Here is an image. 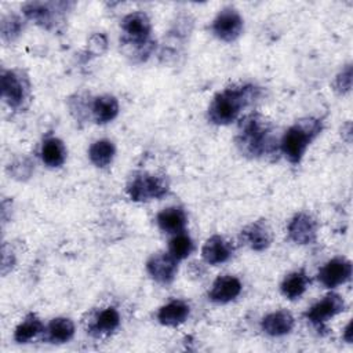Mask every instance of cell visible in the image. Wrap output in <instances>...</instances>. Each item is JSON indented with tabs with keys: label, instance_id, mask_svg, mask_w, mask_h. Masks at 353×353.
Segmentation results:
<instances>
[{
	"label": "cell",
	"instance_id": "obj_15",
	"mask_svg": "<svg viewBox=\"0 0 353 353\" xmlns=\"http://www.w3.org/2000/svg\"><path fill=\"white\" fill-rule=\"evenodd\" d=\"M294 317L287 310H276L262 319L261 327L270 336H283L294 328Z\"/></svg>",
	"mask_w": 353,
	"mask_h": 353
},
{
	"label": "cell",
	"instance_id": "obj_5",
	"mask_svg": "<svg viewBox=\"0 0 353 353\" xmlns=\"http://www.w3.org/2000/svg\"><path fill=\"white\" fill-rule=\"evenodd\" d=\"M121 30L124 33L123 41L135 46L139 55H148L150 52L152 43L149 37L152 32V23L143 11H134L127 14L121 21Z\"/></svg>",
	"mask_w": 353,
	"mask_h": 353
},
{
	"label": "cell",
	"instance_id": "obj_9",
	"mask_svg": "<svg viewBox=\"0 0 353 353\" xmlns=\"http://www.w3.org/2000/svg\"><path fill=\"white\" fill-rule=\"evenodd\" d=\"M352 276V262L345 256H336L325 262L319 270L317 279L325 288H335L346 283Z\"/></svg>",
	"mask_w": 353,
	"mask_h": 353
},
{
	"label": "cell",
	"instance_id": "obj_19",
	"mask_svg": "<svg viewBox=\"0 0 353 353\" xmlns=\"http://www.w3.org/2000/svg\"><path fill=\"white\" fill-rule=\"evenodd\" d=\"M40 154L43 163L47 167H61L66 160V148L59 138L50 137L43 141Z\"/></svg>",
	"mask_w": 353,
	"mask_h": 353
},
{
	"label": "cell",
	"instance_id": "obj_14",
	"mask_svg": "<svg viewBox=\"0 0 353 353\" xmlns=\"http://www.w3.org/2000/svg\"><path fill=\"white\" fill-rule=\"evenodd\" d=\"M241 292V283L234 276H219L212 283V287L208 292L210 301L215 303H228L236 299Z\"/></svg>",
	"mask_w": 353,
	"mask_h": 353
},
{
	"label": "cell",
	"instance_id": "obj_18",
	"mask_svg": "<svg viewBox=\"0 0 353 353\" xmlns=\"http://www.w3.org/2000/svg\"><path fill=\"white\" fill-rule=\"evenodd\" d=\"M156 221L163 232L176 234L185 229L188 218L181 207H168L157 214Z\"/></svg>",
	"mask_w": 353,
	"mask_h": 353
},
{
	"label": "cell",
	"instance_id": "obj_13",
	"mask_svg": "<svg viewBox=\"0 0 353 353\" xmlns=\"http://www.w3.org/2000/svg\"><path fill=\"white\" fill-rule=\"evenodd\" d=\"M233 254V245L223 236L214 234L204 243L201 256L208 265H219L226 262Z\"/></svg>",
	"mask_w": 353,
	"mask_h": 353
},
{
	"label": "cell",
	"instance_id": "obj_28",
	"mask_svg": "<svg viewBox=\"0 0 353 353\" xmlns=\"http://www.w3.org/2000/svg\"><path fill=\"white\" fill-rule=\"evenodd\" d=\"M335 90L339 94H346L352 88V65H346L336 76L335 83H334Z\"/></svg>",
	"mask_w": 353,
	"mask_h": 353
},
{
	"label": "cell",
	"instance_id": "obj_23",
	"mask_svg": "<svg viewBox=\"0 0 353 353\" xmlns=\"http://www.w3.org/2000/svg\"><path fill=\"white\" fill-rule=\"evenodd\" d=\"M47 339L52 343H63L72 339L74 335V324L70 319L57 317L47 325Z\"/></svg>",
	"mask_w": 353,
	"mask_h": 353
},
{
	"label": "cell",
	"instance_id": "obj_6",
	"mask_svg": "<svg viewBox=\"0 0 353 353\" xmlns=\"http://www.w3.org/2000/svg\"><path fill=\"white\" fill-rule=\"evenodd\" d=\"M30 84L21 70L10 69L1 73V95L12 109H19L28 101Z\"/></svg>",
	"mask_w": 353,
	"mask_h": 353
},
{
	"label": "cell",
	"instance_id": "obj_4",
	"mask_svg": "<svg viewBox=\"0 0 353 353\" xmlns=\"http://www.w3.org/2000/svg\"><path fill=\"white\" fill-rule=\"evenodd\" d=\"M125 190L132 201H149L164 197L170 190V181L164 175L138 172L131 176Z\"/></svg>",
	"mask_w": 353,
	"mask_h": 353
},
{
	"label": "cell",
	"instance_id": "obj_16",
	"mask_svg": "<svg viewBox=\"0 0 353 353\" xmlns=\"http://www.w3.org/2000/svg\"><path fill=\"white\" fill-rule=\"evenodd\" d=\"M57 7H59V3L30 1L22 7V11L29 19H32L37 25H41L43 28L48 29L51 25L55 23L54 17L61 12L57 10Z\"/></svg>",
	"mask_w": 353,
	"mask_h": 353
},
{
	"label": "cell",
	"instance_id": "obj_8",
	"mask_svg": "<svg viewBox=\"0 0 353 353\" xmlns=\"http://www.w3.org/2000/svg\"><path fill=\"white\" fill-rule=\"evenodd\" d=\"M345 310V301L338 294H327L321 301L316 302L307 312L306 319L317 328H321L325 321Z\"/></svg>",
	"mask_w": 353,
	"mask_h": 353
},
{
	"label": "cell",
	"instance_id": "obj_12",
	"mask_svg": "<svg viewBox=\"0 0 353 353\" xmlns=\"http://www.w3.org/2000/svg\"><path fill=\"white\" fill-rule=\"evenodd\" d=\"M241 241L254 251H263L272 243V230L263 219L247 225L241 230Z\"/></svg>",
	"mask_w": 353,
	"mask_h": 353
},
{
	"label": "cell",
	"instance_id": "obj_10",
	"mask_svg": "<svg viewBox=\"0 0 353 353\" xmlns=\"http://www.w3.org/2000/svg\"><path fill=\"white\" fill-rule=\"evenodd\" d=\"M146 270L154 281L168 284L176 274L178 261L170 252H157L148 259Z\"/></svg>",
	"mask_w": 353,
	"mask_h": 353
},
{
	"label": "cell",
	"instance_id": "obj_17",
	"mask_svg": "<svg viewBox=\"0 0 353 353\" xmlns=\"http://www.w3.org/2000/svg\"><path fill=\"white\" fill-rule=\"evenodd\" d=\"M190 307L183 301H171L163 305L157 312V320L167 327H176L188 319Z\"/></svg>",
	"mask_w": 353,
	"mask_h": 353
},
{
	"label": "cell",
	"instance_id": "obj_21",
	"mask_svg": "<svg viewBox=\"0 0 353 353\" xmlns=\"http://www.w3.org/2000/svg\"><path fill=\"white\" fill-rule=\"evenodd\" d=\"M120 324V314L116 307L110 306L98 313L94 324L90 328V332L94 336H102L112 334Z\"/></svg>",
	"mask_w": 353,
	"mask_h": 353
},
{
	"label": "cell",
	"instance_id": "obj_25",
	"mask_svg": "<svg viewBox=\"0 0 353 353\" xmlns=\"http://www.w3.org/2000/svg\"><path fill=\"white\" fill-rule=\"evenodd\" d=\"M43 331H44V324L41 323V320L36 314L30 313L15 328L14 339L18 343H26L33 338H36Z\"/></svg>",
	"mask_w": 353,
	"mask_h": 353
},
{
	"label": "cell",
	"instance_id": "obj_11",
	"mask_svg": "<svg viewBox=\"0 0 353 353\" xmlns=\"http://www.w3.org/2000/svg\"><path fill=\"white\" fill-rule=\"evenodd\" d=\"M288 236L296 244H312L317 236V222L312 215L299 212L288 223Z\"/></svg>",
	"mask_w": 353,
	"mask_h": 353
},
{
	"label": "cell",
	"instance_id": "obj_20",
	"mask_svg": "<svg viewBox=\"0 0 353 353\" xmlns=\"http://www.w3.org/2000/svg\"><path fill=\"white\" fill-rule=\"evenodd\" d=\"M92 114L98 124H106L119 114V102L113 95L97 97L92 102Z\"/></svg>",
	"mask_w": 353,
	"mask_h": 353
},
{
	"label": "cell",
	"instance_id": "obj_27",
	"mask_svg": "<svg viewBox=\"0 0 353 353\" xmlns=\"http://www.w3.org/2000/svg\"><path fill=\"white\" fill-rule=\"evenodd\" d=\"M22 21L19 17L11 14L1 19V37L3 40L12 41L15 37L19 36L22 30Z\"/></svg>",
	"mask_w": 353,
	"mask_h": 353
},
{
	"label": "cell",
	"instance_id": "obj_2",
	"mask_svg": "<svg viewBox=\"0 0 353 353\" xmlns=\"http://www.w3.org/2000/svg\"><path fill=\"white\" fill-rule=\"evenodd\" d=\"M258 97L259 88L254 84L228 87L219 91L210 103L208 120L216 125L230 124Z\"/></svg>",
	"mask_w": 353,
	"mask_h": 353
},
{
	"label": "cell",
	"instance_id": "obj_22",
	"mask_svg": "<svg viewBox=\"0 0 353 353\" xmlns=\"http://www.w3.org/2000/svg\"><path fill=\"white\" fill-rule=\"evenodd\" d=\"M310 283L309 277L303 270L292 272L288 276L284 277L280 290L281 294L288 299H298L307 288V284Z\"/></svg>",
	"mask_w": 353,
	"mask_h": 353
},
{
	"label": "cell",
	"instance_id": "obj_26",
	"mask_svg": "<svg viewBox=\"0 0 353 353\" xmlns=\"http://www.w3.org/2000/svg\"><path fill=\"white\" fill-rule=\"evenodd\" d=\"M194 248V244H193V240L190 239L189 234L186 233H176L171 240H170V244H168V252L176 259V261H181V259H185L188 258L192 251Z\"/></svg>",
	"mask_w": 353,
	"mask_h": 353
},
{
	"label": "cell",
	"instance_id": "obj_3",
	"mask_svg": "<svg viewBox=\"0 0 353 353\" xmlns=\"http://www.w3.org/2000/svg\"><path fill=\"white\" fill-rule=\"evenodd\" d=\"M321 130L323 124L320 120L313 117L302 119L285 131L280 141V150L290 163L298 164L310 142L321 132Z\"/></svg>",
	"mask_w": 353,
	"mask_h": 353
},
{
	"label": "cell",
	"instance_id": "obj_7",
	"mask_svg": "<svg viewBox=\"0 0 353 353\" xmlns=\"http://www.w3.org/2000/svg\"><path fill=\"white\" fill-rule=\"evenodd\" d=\"M212 33L222 41H234L243 32V18L233 7L222 8L211 25Z\"/></svg>",
	"mask_w": 353,
	"mask_h": 353
},
{
	"label": "cell",
	"instance_id": "obj_1",
	"mask_svg": "<svg viewBox=\"0 0 353 353\" xmlns=\"http://www.w3.org/2000/svg\"><path fill=\"white\" fill-rule=\"evenodd\" d=\"M236 145L244 156L251 159L274 157L280 149L273 124L259 113L247 114L240 120Z\"/></svg>",
	"mask_w": 353,
	"mask_h": 353
},
{
	"label": "cell",
	"instance_id": "obj_29",
	"mask_svg": "<svg viewBox=\"0 0 353 353\" xmlns=\"http://www.w3.org/2000/svg\"><path fill=\"white\" fill-rule=\"evenodd\" d=\"M352 327H353V323L352 321H349L347 323V325L345 327V330H343V339L347 342V343H352V341H353V331H352Z\"/></svg>",
	"mask_w": 353,
	"mask_h": 353
},
{
	"label": "cell",
	"instance_id": "obj_24",
	"mask_svg": "<svg viewBox=\"0 0 353 353\" xmlns=\"http://www.w3.org/2000/svg\"><path fill=\"white\" fill-rule=\"evenodd\" d=\"M114 153H116V148L113 142L109 139H99L94 142L88 149L90 161L99 168L108 167L112 163Z\"/></svg>",
	"mask_w": 353,
	"mask_h": 353
}]
</instances>
